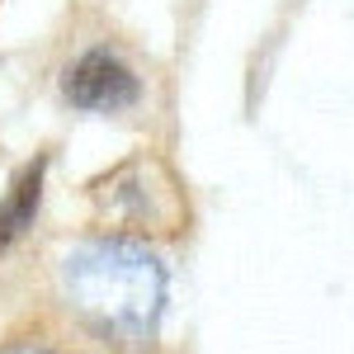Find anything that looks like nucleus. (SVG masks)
Wrapping results in <instances>:
<instances>
[{
  "label": "nucleus",
  "mask_w": 354,
  "mask_h": 354,
  "mask_svg": "<svg viewBox=\"0 0 354 354\" xmlns=\"http://www.w3.org/2000/svg\"><path fill=\"white\" fill-rule=\"evenodd\" d=\"M0 354H66L57 340H43V335H15V340H5Z\"/></svg>",
  "instance_id": "5"
},
{
  "label": "nucleus",
  "mask_w": 354,
  "mask_h": 354,
  "mask_svg": "<svg viewBox=\"0 0 354 354\" xmlns=\"http://www.w3.org/2000/svg\"><path fill=\"white\" fill-rule=\"evenodd\" d=\"M57 302L104 345H142L170 312V265L147 236L95 227L53 260Z\"/></svg>",
  "instance_id": "1"
},
{
  "label": "nucleus",
  "mask_w": 354,
  "mask_h": 354,
  "mask_svg": "<svg viewBox=\"0 0 354 354\" xmlns=\"http://www.w3.org/2000/svg\"><path fill=\"white\" fill-rule=\"evenodd\" d=\"M142 100H147V85L137 76V66L118 48H109V43L85 48L62 71V104L71 113H85V118H123Z\"/></svg>",
  "instance_id": "3"
},
{
  "label": "nucleus",
  "mask_w": 354,
  "mask_h": 354,
  "mask_svg": "<svg viewBox=\"0 0 354 354\" xmlns=\"http://www.w3.org/2000/svg\"><path fill=\"white\" fill-rule=\"evenodd\" d=\"M95 208L104 222H113L109 232L147 236V232H175V222L185 218V194L161 161L137 156L113 165L95 185Z\"/></svg>",
  "instance_id": "2"
},
{
  "label": "nucleus",
  "mask_w": 354,
  "mask_h": 354,
  "mask_svg": "<svg viewBox=\"0 0 354 354\" xmlns=\"http://www.w3.org/2000/svg\"><path fill=\"white\" fill-rule=\"evenodd\" d=\"M48 165H53V156L38 151L33 161L19 165V175L10 180V189H5V198H0V260H5V255L33 232V222H38V213H43Z\"/></svg>",
  "instance_id": "4"
}]
</instances>
